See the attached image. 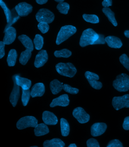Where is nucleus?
<instances>
[{
	"instance_id": "obj_2",
	"label": "nucleus",
	"mask_w": 129,
	"mask_h": 147,
	"mask_svg": "<svg viewBox=\"0 0 129 147\" xmlns=\"http://www.w3.org/2000/svg\"><path fill=\"white\" fill-rule=\"evenodd\" d=\"M113 86L120 92H126L129 90V76L126 74L122 73L117 76L113 82Z\"/></svg>"
},
{
	"instance_id": "obj_10",
	"label": "nucleus",
	"mask_w": 129,
	"mask_h": 147,
	"mask_svg": "<svg viewBox=\"0 0 129 147\" xmlns=\"http://www.w3.org/2000/svg\"><path fill=\"white\" fill-rule=\"evenodd\" d=\"M15 9L19 16L26 17L32 12L33 7L26 2H22L16 6Z\"/></svg>"
},
{
	"instance_id": "obj_25",
	"label": "nucleus",
	"mask_w": 129,
	"mask_h": 147,
	"mask_svg": "<svg viewBox=\"0 0 129 147\" xmlns=\"http://www.w3.org/2000/svg\"><path fill=\"white\" fill-rule=\"evenodd\" d=\"M102 11L113 25L115 26H117V23L115 19V14L111 10L110 8L108 7H104L102 9Z\"/></svg>"
},
{
	"instance_id": "obj_20",
	"label": "nucleus",
	"mask_w": 129,
	"mask_h": 147,
	"mask_svg": "<svg viewBox=\"0 0 129 147\" xmlns=\"http://www.w3.org/2000/svg\"><path fill=\"white\" fill-rule=\"evenodd\" d=\"M19 40L21 42L26 49L33 51L34 46L32 40L26 35L22 34L18 37Z\"/></svg>"
},
{
	"instance_id": "obj_43",
	"label": "nucleus",
	"mask_w": 129,
	"mask_h": 147,
	"mask_svg": "<svg viewBox=\"0 0 129 147\" xmlns=\"http://www.w3.org/2000/svg\"><path fill=\"white\" fill-rule=\"evenodd\" d=\"M48 0H36L37 3L39 5H43L45 4L48 2Z\"/></svg>"
},
{
	"instance_id": "obj_32",
	"label": "nucleus",
	"mask_w": 129,
	"mask_h": 147,
	"mask_svg": "<svg viewBox=\"0 0 129 147\" xmlns=\"http://www.w3.org/2000/svg\"><path fill=\"white\" fill-rule=\"evenodd\" d=\"M0 4L1 7L4 11L5 14L7 22L8 23H9V22L10 23L12 20L11 12L8 9L5 3L2 1V0H0Z\"/></svg>"
},
{
	"instance_id": "obj_3",
	"label": "nucleus",
	"mask_w": 129,
	"mask_h": 147,
	"mask_svg": "<svg viewBox=\"0 0 129 147\" xmlns=\"http://www.w3.org/2000/svg\"><path fill=\"white\" fill-rule=\"evenodd\" d=\"M76 32V28L72 25H65L62 26L57 35L56 41V44L59 45L67 40Z\"/></svg>"
},
{
	"instance_id": "obj_8",
	"label": "nucleus",
	"mask_w": 129,
	"mask_h": 147,
	"mask_svg": "<svg viewBox=\"0 0 129 147\" xmlns=\"http://www.w3.org/2000/svg\"><path fill=\"white\" fill-rule=\"evenodd\" d=\"M85 76L92 87L97 90L102 88V84L98 81L99 77L98 75L92 72L86 71L85 73Z\"/></svg>"
},
{
	"instance_id": "obj_30",
	"label": "nucleus",
	"mask_w": 129,
	"mask_h": 147,
	"mask_svg": "<svg viewBox=\"0 0 129 147\" xmlns=\"http://www.w3.org/2000/svg\"><path fill=\"white\" fill-rule=\"evenodd\" d=\"M83 18L88 22L92 24H97L99 22V19L98 17L94 14H84L83 15Z\"/></svg>"
},
{
	"instance_id": "obj_31",
	"label": "nucleus",
	"mask_w": 129,
	"mask_h": 147,
	"mask_svg": "<svg viewBox=\"0 0 129 147\" xmlns=\"http://www.w3.org/2000/svg\"><path fill=\"white\" fill-rule=\"evenodd\" d=\"M56 8L61 14H67L70 9V5L66 2H62L59 3Z\"/></svg>"
},
{
	"instance_id": "obj_46",
	"label": "nucleus",
	"mask_w": 129,
	"mask_h": 147,
	"mask_svg": "<svg viewBox=\"0 0 129 147\" xmlns=\"http://www.w3.org/2000/svg\"><path fill=\"white\" fill-rule=\"evenodd\" d=\"M56 1V2H58V3H61V2H63L64 0H54Z\"/></svg>"
},
{
	"instance_id": "obj_19",
	"label": "nucleus",
	"mask_w": 129,
	"mask_h": 147,
	"mask_svg": "<svg viewBox=\"0 0 129 147\" xmlns=\"http://www.w3.org/2000/svg\"><path fill=\"white\" fill-rule=\"evenodd\" d=\"M105 40L108 46L114 49H120L122 46L121 40L117 37L109 36L105 38Z\"/></svg>"
},
{
	"instance_id": "obj_29",
	"label": "nucleus",
	"mask_w": 129,
	"mask_h": 147,
	"mask_svg": "<svg viewBox=\"0 0 129 147\" xmlns=\"http://www.w3.org/2000/svg\"><path fill=\"white\" fill-rule=\"evenodd\" d=\"M54 55L56 57L67 58L69 57L72 55V52L67 49H63L60 51H56Z\"/></svg>"
},
{
	"instance_id": "obj_1",
	"label": "nucleus",
	"mask_w": 129,
	"mask_h": 147,
	"mask_svg": "<svg viewBox=\"0 0 129 147\" xmlns=\"http://www.w3.org/2000/svg\"><path fill=\"white\" fill-rule=\"evenodd\" d=\"M99 34L91 28H88L83 31L80 37L79 45L84 47L90 45H94L98 39Z\"/></svg>"
},
{
	"instance_id": "obj_7",
	"label": "nucleus",
	"mask_w": 129,
	"mask_h": 147,
	"mask_svg": "<svg viewBox=\"0 0 129 147\" xmlns=\"http://www.w3.org/2000/svg\"><path fill=\"white\" fill-rule=\"evenodd\" d=\"M112 105L117 111L124 108H129V94L122 96L114 97L112 100Z\"/></svg>"
},
{
	"instance_id": "obj_26",
	"label": "nucleus",
	"mask_w": 129,
	"mask_h": 147,
	"mask_svg": "<svg viewBox=\"0 0 129 147\" xmlns=\"http://www.w3.org/2000/svg\"><path fill=\"white\" fill-rule=\"evenodd\" d=\"M60 126L62 136L67 137L70 132V126L67 120L64 118H61L60 120Z\"/></svg>"
},
{
	"instance_id": "obj_21",
	"label": "nucleus",
	"mask_w": 129,
	"mask_h": 147,
	"mask_svg": "<svg viewBox=\"0 0 129 147\" xmlns=\"http://www.w3.org/2000/svg\"><path fill=\"white\" fill-rule=\"evenodd\" d=\"M63 83H61L57 79H55L50 83V90L53 94L56 95L61 92L63 89Z\"/></svg>"
},
{
	"instance_id": "obj_37",
	"label": "nucleus",
	"mask_w": 129,
	"mask_h": 147,
	"mask_svg": "<svg viewBox=\"0 0 129 147\" xmlns=\"http://www.w3.org/2000/svg\"><path fill=\"white\" fill-rule=\"evenodd\" d=\"M107 147H123V144L119 140L114 139L110 141Z\"/></svg>"
},
{
	"instance_id": "obj_23",
	"label": "nucleus",
	"mask_w": 129,
	"mask_h": 147,
	"mask_svg": "<svg viewBox=\"0 0 129 147\" xmlns=\"http://www.w3.org/2000/svg\"><path fill=\"white\" fill-rule=\"evenodd\" d=\"M35 134L36 136H41L48 134L49 132V130L48 126L45 123H40L34 129Z\"/></svg>"
},
{
	"instance_id": "obj_11",
	"label": "nucleus",
	"mask_w": 129,
	"mask_h": 147,
	"mask_svg": "<svg viewBox=\"0 0 129 147\" xmlns=\"http://www.w3.org/2000/svg\"><path fill=\"white\" fill-rule=\"evenodd\" d=\"M16 36V30L14 27L10 26L5 31V36L3 42L7 45L12 44L15 40Z\"/></svg>"
},
{
	"instance_id": "obj_12",
	"label": "nucleus",
	"mask_w": 129,
	"mask_h": 147,
	"mask_svg": "<svg viewBox=\"0 0 129 147\" xmlns=\"http://www.w3.org/2000/svg\"><path fill=\"white\" fill-rule=\"evenodd\" d=\"M48 59V55L46 51L41 50L36 55L34 62V65L37 68H39L44 66Z\"/></svg>"
},
{
	"instance_id": "obj_42",
	"label": "nucleus",
	"mask_w": 129,
	"mask_h": 147,
	"mask_svg": "<svg viewBox=\"0 0 129 147\" xmlns=\"http://www.w3.org/2000/svg\"><path fill=\"white\" fill-rule=\"evenodd\" d=\"M102 6L104 7H108L112 5V0H103Z\"/></svg>"
},
{
	"instance_id": "obj_40",
	"label": "nucleus",
	"mask_w": 129,
	"mask_h": 147,
	"mask_svg": "<svg viewBox=\"0 0 129 147\" xmlns=\"http://www.w3.org/2000/svg\"><path fill=\"white\" fill-rule=\"evenodd\" d=\"M106 42L104 36L103 35L99 34L98 39L95 42L94 45L95 44H103Z\"/></svg>"
},
{
	"instance_id": "obj_16",
	"label": "nucleus",
	"mask_w": 129,
	"mask_h": 147,
	"mask_svg": "<svg viewBox=\"0 0 129 147\" xmlns=\"http://www.w3.org/2000/svg\"><path fill=\"white\" fill-rule=\"evenodd\" d=\"M42 119L44 123L48 125H55L58 122L57 117L54 114L48 111L43 112Z\"/></svg>"
},
{
	"instance_id": "obj_5",
	"label": "nucleus",
	"mask_w": 129,
	"mask_h": 147,
	"mask_svg": "<svg viewBox=\"0 0 129 147\" xmlns=\"http://www.w3.org/2000/svg\"><path fill=\"white\" fill-rule=\"evenodd\" d=\"M38 120L34 117L27 116L21 118L16 124L18 129L22 130L27 127H35L38 125Z\"/></svg>"
},
{
	"instance_id": "obj_36",
	"label": "nucleus",
	"mask_w": 129,
	"mask_h": 147,
	"mask_svg": "<svg viewBox=\"0 0 129 147\" xmlns=\"http://www.w3.org/2000/svg\"><path fill=\"white\" fill-rule=\"evenodd\" d=\"M38 29L43 34L46 33L49 29V24L45 22H39L38 25Z\"/></svg>"
},
{
	"instance_id": "obj_41",
	"label": "nucleus",
	"mask_w": 129,
	"mask_h": 147,
	"mask_svg": "<svg viewBox=\"0 0 129 147\" xmlns=\"http://www.w3.org/2000/svg\"><path fill=\"white\" fill-rule=\"evenodd\" d=\"M123 127L125 130H129V117H126L124 119Z\"/></svg>"
},
{
	"instance_id": "obj_35",
	"label": "nucleus",
	"mask_w": 129,
	"mask_h": 147,
	"mask_svg": "<svg viewBox=\"0 0 129 147\" xmlns=\"http://www.w3.org/2000/svg\"><path fill=\"white\" fill-rule=\"evenodd\" d=\"M63 89L65 92L72 94H76L79 92L78 89L72 87L67 84L64 85Z\"/></svg>"
},
{
	"instance_id": "obj_38",
	"label": "nucleus",
	"mask_w": 129,
	"mask_h": 147,
	"mask_svg": "<svg viewBox=\"0 0 129 147\" xmlns=\"http://www.w3.org/2000/svg\"><path fill=\"white\" fill-rule=\"evenodd\" d=\"M87 146L88 147H100L99 144L96 139L91 138L87 141Z\"/></svg>"
},
{
	"instance_id": "obj_22",
	"label": "nucleus",
	"mask_w": 129,
	"mask_h": 147,
	"mask_svg": "<svg viewBox=\"0 0 129 147\" xmlns=\"http://www.w3.org/2000/svg\"><path fill=\"white\" fill-rule=\"evenodd\" d=\"M43 145L44 147H63L65 146L63 141L57 138L46 140L43 143Z\"/></svg>"
},
{
	"instance_id": "obj_44",
	"label": "nucleus",
	"mask_w": 129,
	"mask_h": 147,
	"mask_svg": "<svg viewBox=\"0 0 129 147\" xmlns=\"http://www.w3.org/2000/svg\"><path fill=\"white\" fill-rule=\"evenodd\" d=\"M125 36L127 38H129V30H126L124 32Z\"/></svg>"
},
{
	"instance_id": "obj_14",
	"label": "nucleus",
	"mask_w": 129,
	"mask_h": 147,
	"mask_svg": "<svg viewBox=\"0 0 129 147\" xmlns=\"http://www.w3.org/2000/svg\"><path fill=\"white\" fill-rule=\"evenodd\" d=\"M107 129V125L103 123H95L91 127V134L93 137L100 136L103 134Z\"/></svg>"
},
{
	"instance_id": "obj_33",
	"label": "nucleus",
	"mask_w": 129,
	"mask_h": 147,
	"mask_svg": "<svg viewBox=\"0 0 129 147\" xmlns=\"http://www.w3.org/2000/svg\"><path fill=\"white\" fill-rule=\"evenodd\" d=\"M22 95L21 100L24 106H26L31 96V92L29 89L24 90L22 89Z\"/></svg>"
},
{
	"instance_id": "obj_9",
	"label": "nucleus",
	"mask_w": 129,
	"mask_h": 147,
	"mask_svg": "<svg viewBox=\"0 0 129 147\" xmlns=\"http://www.w3.org/2000/svg\"><path fill=\"white\" fill-rule=\"evenodd\" d=\"M72 114L80 123H85L90 120V115L81 107H77L74 109Z\"/></svg>"
},
{
	"instance_id": "obj_27",
	"label": "nucleus",
	"mask_w": 129,
	"mask_h": 147,
	"mask_svg": "<svg viewBox=\"0 0 129 147\" xmlns=\"http://www.w3.org/2000/svg\"><path fill=\"white\" fill-rule=\"evenodd\" d=\"M32 55V51L26 49L24 51L22 52L20 54L19 61L22 65H25L29 60Z\"/></svg>"
},
{
	"instance_id": "obj_13",
	"label": "nucleus",
	"mask_w": 129,
	"mask_h": 147,
	"mask_svg": "<svg viewBox=\"0 0 129 147\" xmlns=\"http://www.w3.org/2000/svg\"><path fill=\"white\" fill-rule=\"evenodd\" d=\"M12 79L14 82V87L10 97V101L13 107H15L20 98V86L17 85L16 82L14 75L12 77Z\"/></svg>"
},
{
	"instance_id": "obj_4",
	"label": "nucleus",
	"mask_w": 129,
	"mask_h": 147,
	"mask_svg": "<svg viewBox=\"0 0 129 147\" xmlns=\"http://www.w3.org/2000/svg\"><path fill=\"white\" fill-rule=\"evenodd\" d=\"M56 71L59 74L64 76L73 78L77 73L76 67L71 63H60L56 65Z\"/></svg>"
},
{
	"instance_id": "obj_17",
	"label": "nucleus",
	"mask_w": 129,
	"mask_h": 147,
	"mask_svg": "<svg viewBox=\"0 0 129 147\" xmlns=\"http://www.w3.org/2000/svg\"><path fill=\"white\" fill-rule=\"evenodd\" d=\"M45 91V86L41 83H37L34 85L31 90V96L32 98L43 96Z\"/></svg>"
},
{
	"instance_id": "obj_34",
	"label": "nucleus",
	"mask_w": 129,
	"mask_h": 147,
	"mask_svg": "<svg viewBox=\"0 0 129 147\" xmlns=\"http://www.w3.org/2000/svg\"><path fill=\"white\" fill-rule=\"evenodd\" d=\"M119 60L122 64L129 71V58L126 54H123L120 56Z\"/></svg>"
},
{
	"instance_id": "obj_47",
	"label": "nucleus",
	"mask_w": 129,
	"mask_h": 147,
	"mask_svg": "<svg viewBox=\"0 0 129 147\" xmlns=\"http://www.w3.org/2000/svg\"><path fill=\"white\" fill-rule=\"evenodd\" d=\"M32 147H37L38 146H32Z\"/></svg>"
},
{
	"instance_id": "obj_39",
	"label": "nucleus",
	"mask_w": 129,
	"mask_h": 147,
	"mask_svg": "<svg viewBox=\"0 0 129 147\" xmlns=\"http://www.w3.org/2000/svg\"><path fill=\"white\" fill-rule=\"evenodd\" d=\"M5 44L3 42H0V59H1L5 55Z\"/></svg>"
},
{
	"instance_id": "obj_24",
	"label": "nucleus",
	"mask_w": 129,
	"mask_h": 147,
	"mask_svg": "<svg viewBox=\"0 0 129 147\" xmlns=\"http://www.w3.org/2000/svg\"><path fill=\"white\" fill-rule=\"evenodd\" d=\"M17 57V53L15 49H12L10 51L7 60L9 67H13L15 65Z\"/></svg>"
},
{
	"instance_id": "obj_18",
	"label": "nucleus",
	"mask_w": 129,
	"mask_h": 147,
	"mask_svg": "<svg viewBox=\"0 0 129 147\" xmlns=\"http://www.w3.org/2000/svg\"><path fill=\"white\" fill-rule=\"evenodd\" d=\"M14 76L17 85L21 87L23 90H29L31 88L32 82L29 79L20 77L19 75H15Z\"/></svg>"
},
{
	"instance_id": "obj_28",
	"label": "nucleus",
	"mask_w": 129,
	"mask_h": 147,
	"mask_svg": "<svg viewBox=\"0 0 129 147\" xmlns=\"http://www.w3.org/2000/svg\"><path fill=\"white\" fill-rule=\"evenodd\" d=\"M33 43L35 49L38 50H41L44 44V38L40 34L36 35L34 39Z\"/></svg>"
},
{
	"instance_id": "obj_6",
	"label": "nucleus",
	"mask_w": 129,
	"mask_h": 147,
	"mask_svg": "<svg viewBox=\"0 0 129 147\" xmlns=\"http://www.w3.org/2000/svg\"><path fill=\"white\" fill-rule=\"evenodd\" d=\"M36 18L38 22H45L49 24L54 21L55 15L49 9L42 8L36 14Z\"/></svg>"
},
{
	"instance_id": "obj_45",
	"label": "nucleus",
	"mask_w": 129,
	"mask_h": 147,
	"mask_svg": "<svg viewBox=\"0 0 129 147\" xmlns=\"http://www.w3.org/2000/svg\"><path fill=\"white\" fill-rule=\"evenodd\" d=\"M69 147H77V146L75 144H70Z\"/></svg>"
},
{
	"instance_id": "obj_15",
	"label": "nucleus",
	"mask_w": 129,
	"mask_h": 147,
	"mask_svg": "<svg viewBox=\"0 0 129 147\" xmlns=\"http://www.w3.org/2000/svg\"><path fill=\"white\" fill-rule=\"evenodd\" d=\"M70 100L68 95L64 94L54 99L50 105V107L54 108L56 106L66 107L69 105Z\"/></svg>"
}]
</instances>
